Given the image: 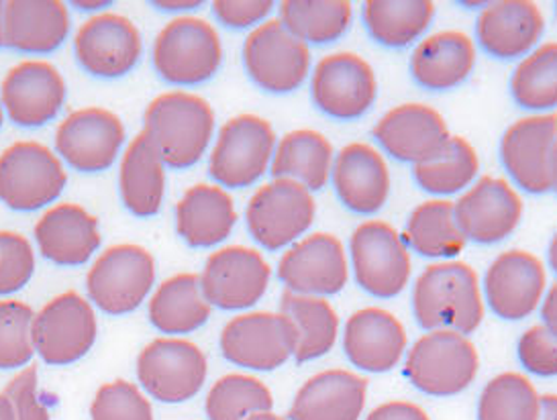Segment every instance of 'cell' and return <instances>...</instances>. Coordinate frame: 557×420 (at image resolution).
<instances>
[{"instance_id": "20", "label": "cell", "mask_w": 557, "mask_h": 420, "mask_svg": "<svg viewBox=\"0 0 557 420\" xmlns=\"http://www.w3.org/2000/svg\"><path fill=\"white\" fill-rule=\"evenodd\" d=\"M74 53L88 74L97 78H121L141 60L144 39L132 18L104 11L78 27Z\"/></svg>"}, {"instance_id": "28", "label": "cell", "mask_w": 557, "mask_h": 420, "mask_svg": "<svg viewBox=\"0 0 557 420\" xmlns=\"http://www.w3.org/2000/svg\"><path fill=\"white\" fill-rule=\"evenodd\" d=\"M475 44L468 33L447 29L423 37L410 53V76L431 92H447L470 78Z\"/></svg>"}, {"instance_id": "22", "label": "cell", "mask_w": 557, "mask_h": 420, "mask_svg": "<svg viewBox=\"0 0 557 420\" xmlns=\"http://www.w3.org/2000/svg\"><path fill=\"white\" fill-rule=\"evenodd\" d=\"M459 228L480 245L508 239L523 219V198L505 178L482 176L454 202Z\"/></svg>"}, {"instance_id": "23", "label": "cell", "mask_w": 557, "mask_h": 420, "mask_svg": "<svg viewBox=\"0 0 557 420\" xmlns=\"http://www.w3.org/2000/svg\"><path fill=\"white\" fill-rule=\"evenodd\" d=\"M372 137L394 160L417 165L435 158L449 141L451 133L433 107L405 102L380 116Z\"/></svg>"}, {"instance_id": "26", "label": "cell", "mask_w": 557, "mask_h": 420, "mask_svg": "<svg viewBox=\"0 0 557 420\" xmlns=\"http://www.w3.org/2000/svg\"><path fill=\"white\" fill-rule=\"evenodd\" d=\"M331 184L339 202L356 214L377 212L386 205L393 188L384 156L363 141L347 144L335 153Z\"/></svg>"}, {"instance_id": "46", "label": "cell", "mask_w": 557, "mask_h": 420, "mask_svg": "<svg viewBox=\"0 0 557 420\" xmlns=\"http://www.w3.org/2000/svg\"><path fill=\"white\" fill-rule=\"evenodd\" d=\"M517 356L524 370L540 378L557 375V337L545 324H533L517 343Z\"/></svg>"}, {"instance_id": "3", "label": "cell", "mask_w": 557, "mask_h": 420, "mask_svg": "<svg viewBox=\"0 0 557 420\" xmlns=\"http://www.w3.org/2000/svg\"><path fill=\"white\" fill-rule=\"evenodd\" d=\"M480 356L468 335L458 331H426L405 356V375L426 396L447 398L474 384Z\"/></svg>"}, {"instance_id": "55", "label": "cell", "mask_w": 557, "mask_h": 420, "mask_svg": "<svg viewBox=\"0 0 557 420\" xmlns=\"http://www.w3.org/2000/svg\"><path fill=\"white\" fill-rule=\"evenodd\" d=\"M0 420H15L13 408L9 405V400L0 394Z\"/></svg>"}, {"instance_id": "43", "label": "cell", "mask_w": 557, "mask_h": 420, "mask_svg": "<svg viewBox=\"0 0 557 420\" xmlns=\"http://www.w3.org/2000/svg\"><path fill=\"white\" fill-rule=\"evenodd\" d=\"M34 319L29 305L0 300V370H23L34 359Z\"/></svg>"}, {"instance_id": "38", "label": "cell", "mask_w": 557, "mask_h": 420, "mask_svg": "<svg viewBox=\"0 0 557 420\" xmlns=\"http://www.w3.org/2000/svg\"><path fill=\"white\" fill-rule=\"evenodd\" d=\"M280 21L307 46H329L342 39L354 23L349 0H284Z\"/></svg>"}, {"instance_id": "39", "label": "cell", "mask_w": 557, "mask_h": 420, "mask_svg": "<svg viewBox=\"0 0 557 420\" xmlns=\"http://www.w3.org/2000/svg\"><path fill=\"white\" fill-rule=\"evenodd\" d=\"M480 174V158L474 146L451 135L442 151L423 163L412 165V178L421 190L433 196H454L466 193Z\"/></svg>"}, {"instance_id": "17", "label": "cell", "mask_w": 557, "mask_h": 420, "mask_svg": "<svg viewBox=\"0 0 557 420\" xmlns=\"http://www.w3.org/2000/svg\"><path fill=\"white\" fill-rule=\"evenodd\" d=\"M484 302L503 321H524L547 294L545 263L524 249L496 256L482 282Z\"/></svg>"}, {"instance_id": "21", "label": "cell", "mask_w": 557, "mask_h": 420, "mask_svg": "<svg viewBox=\"0 0 557 420\" xmlns=\"http://www.w3.org/2000/svg\"><path fill=\"white\" fill-rule=\"evenodd\" d=\"M0 102L18 127H44L66 102V81L46 60H23L2 78Z\"/></svg>"}, {"instance_id": "48", "label": "cell", "mask_w": 557, "mask_h": 420, "mask_svg": "<svg viewBox=\"0 0 557 420\" xmlns=\"http://www.w3.org/2000/svg\"><path fill=\"white\" fill-rule=\"evenodd\" d=\"M274 11L272 0H216L213 13L230 29L260 27Z\"/></svg>"}, {"instance_id": "37", "label": "cell", "mask_w": 557, "mask_h": 420, "mask_svg": "<svg viewBox=\"0 0 557 420\" xmlns=\"http://www.w3.org/2000/svg\"><path fill=\"white\" fill-rule=\"evenodd\" d=\"M368 35L384 48H409L421 41L435 18L431 0H368L361 7Z\"/></svg>"}, {"instance_id": "29", "label": "cell", "mask_w": 557, "mask_h": 420, "mask_svg": "<svg viewBox=\"0 0 557 420\" xmlns=\"http://www.w3.org/2000/svg\"><path fill=\"white\" fill-rule=\"evenodd\" d=\"M368 400V380L349 370L311 375L290 406V420H360Z\"/></svg>"}, {"instance_id": "7", "label": "cell", "mask_w": 557, "mask_h": 420, "mask_svg": "<svg viewBox=\"0 0 557 420\" xmlns=\"http://www.w3.org/2000/svg\"><path fill=\"white\" fill-rule=\"evenodd\" d=\"M153 284V256L135 243H119L104 249L86 274L90 302L115 317L129 314L141 307Z\"/></svg>"}, {"instance_id": "40", "label": "cell", "mask_w": 557, "mask_h": 420, "mask_svg": "<svg viewBox=\"0 0 557 420\" xmlns=\"http://www.w3.org/2000/svg\"><path fill=\"white\" fill-rule=\"evenodd\" d=\"M510 97L531 113L556 111L557 41L541 44L517 64L510 76Z\"/></svg>"}, {"instance_id": "4", "label": "cell", "mask_w": 557, "mask_h": 420, "mask_svg": "<svg viewBox=\"0 0 557 420\" xmlns=\"http://www.w3.org/2000/svg\"><path fill=\"white\" fill-rule=\"evenodd\" d=\"M156 72L170 84L197 86L211 81L223 64V44L213 25L200 16L172 18L151 49Z\"/></svg>"}, {"instance_id": "11", "label": "cell", "mask_w": 557, "mask_h": 420, "mask_svg": "<svg viewBox=\"0 0 557 420\" xmlns=\"http://www.w3.org/2000/svg\"><path fill=\"white\" fill-rule=\"evenodd\" d=\"M219 345L223 357L242 370L274 372L295 357L296 329L280 310H253L233 317Z\"/></svg>"}, {"instance_id": "9", "label": "cell", "mask_w": 557, "mask_h": 420, "mask_svg": "<svg viewBox=\"0 0 557 420\" xmlns=\"http://www.w3.org/2000/svg\"><path fill=\"white\" fill-rule=\"evenodd\" d=\"M317 217L311 190L295 180L274 178L260 186L246 209L247 231L268 251L288 249L307 235Z\"/></svg>"}, {"instance_id": "24", "label": "cell", "mask_w": 557, "mask_h": 420, "mask_svg": "<svg viewBox=\"0 0 557 420\" xmlns=\"http://www.w3.org/2000/svg\"><path fill=\"white\" fill-rule=\"evenodd\" d=\"M407 345L405 324L384 308H360L344 326L345 357L361 372H393L407 356Z\"/></svg>"}, {"instance_id": "8", "label": "cell", "mask_w": 557, "mask_h": 420, "mask_svg": "<svg viewBox=\"0 0 557 420\" xmlns=\"http://www.w3.org/2000/svg\"><path fill=\"white\" fill-rule=\"evenodd\" d=\"M349 263L361 291L388 300L409 286L412 259L403 235L386 221H366L349 239Z\"/></svg>"}, {"instance_id": "5", "label": "cell", "mask_w": 557, "mask_h": 420, "mask_svg": "<svg viewBox=\"0 0 557 420\" xmlns=\"http://www.w3.org/2000/svg\"><path fill=\"white\" fill-rule=\"evenodd\" d=\"M276 144L270 121L258 114H237L219 129L209 156V174L223 188H249L268 174Z\"/></svg>"}, {"instance_id": "15", "label": "cell", "mask_w": 557, "mask_h": 420, "mask_svg": "<svg viewBox=\"0 0 557 420\" xmlns=\"http://www.w3.org/2000/svg\"><path fill=\"white\" fill-rule=\"evenodd\" d=\"M557 113L529 114L515 121L500 139V162L527 195H545L554 184Z\"/></svg>"}, {"instance_id": "27", "label": "cell", "mask_w": 557, "mask_h": 420, "mask_svg": "<svg viewBox=\"0 0 557 420\" xmlns=\"http://www.w3.org/2000/svg\"><path fill=\"white\" fill-rule=\"evenodd\" d=\"M34 237L44 258L67 268L86 263L102 242L97 217L76 202L46 210L35 223Z\"/></svg>"}, {"instance_id": "12", "label": "cell", "mask_w": 557, "mask_h": 420, "mask_svg": "<svg viewBox=\"0 0 557 420\" xmlns=\"http://www.w3.org/2000/svg\"><path fill=\"white\" fill-rule=\"evenodd\" d=\"M209 361L193 341L158 337L137 357L139 384L164 405H182L195 398L207 382Z\"/></svg>"}, {"instance_id": "13", "label": "cell", "mask_w": 557, "mask_h": 420, "mask_svg": "<svg viewBox=\"0 0 557 420\" xmlns=\"http://www.w3.org/2000/svg\"><path fill=\"white\" fill-rule=\"evenodd\" d=\"M97 335L95 308L81 292H62L35 312V354L50 366L76 363L95 347Z\"/></svg>"}, {"instance_id": "36", "label": "cell", "mask_w": 557, "mask_h": 420, "mask_svg": "<svg viewBox=\"0 0 557 420\" xmlns=\"http://www.w3.org/2000/svg\"><path fill=\"white\" fill-rule=\"evenodd\" d=\"M280 312L295 324L298 363L325 357L335 347L339 337V314L327 298L286 291L280 298Z\"/></svg>"}, {"instance_id": "35", "label": "cell", "mask_w": 557, "mask_h": 420, "mask_svg": "<svg viewBox=\"0 0 557 420\" xmlns=\"http://www.w3.org/2000/svg\"><path fill=\"white\" fill-rule=\"evenodd\" d=\"M403 239L417 256L443 261L458 258L468 245L456 219V207L447 198H431L414 207Z\"/></svg>"}, {"instance_id": "56", "label": "cell", "mask_w": 557, "mask_h": 420, "mask_svg": "<svg viewBox=\"0 0 557 420\" xmlns=\"http://www.w3.org/2000/svg\"><path fill=\"white\" fill-rule=\"evenodd\" d=\"M247 420H288L284 419V417H278V415H274L272 410H268V412H258V415H251Z\"/></svg>"}, {"instance_id": "60", "label": "cell", "mask_w": 557, "mask_h": 420, "mask_svg": "<svg viewBox=\"0 0 557 420\" xmlns=\"http://www.w3.org/2000/svg\"><path fill=\"white\" fill-rule=\"evenodd\" d=\"M556 9H557V4H556ZM556 13H557V11H556Z\"/></svg>"}, {"instance_id": "42", "label": "cell", "mask_w": 557, "mask_h": 420, "mask_svg": "<svg viewBox=\"0 0 557 420\" xmlns=\"http://www.w3.org/2000/svg\"><path fill=\"white\" fill-rule=\"evenodd\" d=\"M541 396L519 372L494 375L478 400V420H540Z\"/></svg>"}, {"instance_id": "32", "label": "cell", "mask_w": 557, "mask_h": 420, "mask_svg": "<svg viewBox=\"0 0 557 420\" xmlns=\"http://www.w3.org/2000/svg\"><path fill=\"white\" fill-rule=\"evenodd\" d=\"M119 193L135 217H153L164 205L165 163L146 131H139L119 165Z\"/></svg>"}, {"instance_id": "2", "label": "cell", "mask_w": 557, "mask_h": 420, "mask_svg": "<svg viewBox=\"0 0 557 420\" xmlns=\"http://www.w3.org/2000/svg\"><path fill=\"white\" fill-rule=\"evenodd\" d=\"M144 131L158 147L165 165L174 170L193 168L205 158L213 141V107L193 92H164L149 102Z\"/></svg>"}, {"instance_id": "6", "label": "cell", "mask_w": 557, "mask_h": 420, "mask_svg": "<svg viewBox=\"0 0 557 420\" xmlns=\"http://www.w3.org/2000/svg\"><path fill=\"white\" fill-rule=\"evenodd\" d=\"M66 182L60 156L39 141H15L0 153V202L11 210L29 212L50 207Z\"/></svg>"}, {"instance_id": "59", "label": "cell", "mask_w": 557, "mask_h": 420, "mask_svg": "<svg viewBox=\"0 0 557 420\" xmlns=\"http://www.w3.org/2000/svg\"><path fill=\"white\" fill-rule=\"evenodd\" d=\"M2 123H4V109H2V102H0V127H2Z\"/></svg>"}, {"instance_id": "45", "label": "cell", "mask_w": 557, "mask_h": 420, "mask_svg": "<svg viewBox=\"0 0 557 420\" xmlns=\"http://www.w3.org/2000/svg\"><path fill=\"white\" fill-rule=\"evenodd\" d=\"M34 272L32 242L15 231H0V296L23 291L34 277Z\"/></svg>"}, {"instance_id": "34", "label": "cell", "mask_w": 557, "mask_h": 420, "mask_svg": "<svg viewBox=\"0 0 557 420\" xmlns=\"http://www.w3.org/2000/svg\"><path fill=\"white\" fill-rule=\"evenodd\" d=\"M333 162L335 149L323 133L296 129L276 144L270 174L274 178L295 180L307 190L319 193L331 182Z\"/></svg>"}, {"instance_id": "33", "label": "cell", "mask_w": 557, "mask_h": 420, "mask_svg": "<svg viewBox=\"0 0 557 420\" xmlns=\"http://www.w3.org/2000/svg\"><path fill=\"white\" fill-rule=\"evenodd\" d=\"M213 307L205 298L200 275H170L149 298L148 317L164 335H188L209 321Z\"/></svg>"}, {"instance_id": "47", "label": "cell", "mask_w": 557, "mask_h": 420, "mask_svg": "<svg viewBox=\"0 0 557 420\" xmlns=\"http://www.w3.org/2000/svg\"><path fill=\"white\" fill-rule=\"evenodd\" d=\"M2 396L13 408L15 420H50L48 408L37 398V368L27 366L13 375Z\"/></svg>"}, {"instance_id": "53", "label": "cell", "mask_w": 557, "mask_h": 420, "mask_svg": "<svg viewBox=\"0 0 557 420\" xmlns=\"http://www.w3.org/2000/svg\"><path fill=\"white\" fill-rule=\"evenodd\" d=\"M111 0H95V2H84V0H76L74 7L86 11V13H95V11H104V9H111Z\"/></svg>"}, {"instance_id": "31", "label": "cell", "mask_w": 557, "mask_h": 420, "mask_svg": "<svg viewBox=\"0 0 557 420\" xmlns=\"http://www.w3.org/2000/svg\"><path fill=\"white\" fill-rule=\"evenodd\" d=\"M237 223L230 193L216 184H195L176 205V231L190 247H213L225 242Z\"/></svg>"}, {"instance_id": "14", "label": "cell", "mask_w": 557, "mask_h": 420, "mask_svg": "<svg viewBox=\"0 0 557 420\" xmlns=\"http://www.w3.org/2000/svg\"><path fill=\"white\" fill-rule=\"evenodd\" d=\"M376 97V72L358 53H329L312 70V102L321 113L331 119H360L374 107Z\"/></svg>"}, {"instance_id": "16", "label": "cell", "mask_w": 557, "mask_h": 420, "mask_svg": "<svg viewBox=\"0 0 557 420\" xmlns=\"http://www.w3.org/2000/svg\"><path fill=\"white\" fill-rule=\"evenodd\" d=\"M272 268L262 254L246 245H227L209 256L200 286L211 307L246 310L256 307L270 286Z\"/></svg>"}, {"instance_id": "18", "label": "cell", "mask_w": 557, "mask_h": 420, "mask_svg": "<svg viewBox=\"0 0 557 420\" xmlns=\"http://www.w3.org/2000/svg\"><path fill=\"white\" fill-rule=\"evenodd\" d=\"M276 272L286 291L327 298L347 286L349 258L339 237L311 233L284 251Z\"/></svg>"}, {"instance_id": "52", "label": "cell", "mask_w": 557, "mask_h": 420, "mask_svg": "<svg viewBox=\"0 0 557 420\" xmlns=\"http://www.w3.org/2000/svg\"><path fill=\"white\" fill-rule=\"evenodd\" d=\"M540 420H557V394L541 396Z\"/></svg>"}, {"instance_id": "10", "label": "cell", "mask_w": 557, "mask_h": 420, "mask_svg": "<svg viewBox=\"0 0 557 420\" xmlns=\"http://www.w3.org/2000/svg\"><path fill=\"white\" fill-rule=\"evenodd\" d=\"M244 65L251 82L270 95H290L311 74V49L280 18L251 29L244 44Z\"/></svg>"}, {"instance_id": "1", "label": "cell", "mask_w": 557, "mask_h": 420, "mask_svg": "<svg viewBox=\"0 0 557 420\" xmlns=\"http://www.w3.org/2000/svg\"><path fill=\"white\" fill-rule=\"evenodd\" d=\"M486 302L474 268L466 261L426 265L412 286V314L425 331L472 335L484 321Z\"/></svg>"}, {"instance_id": "58", "label": "cell", "mask_w": 557, "mask_h": 420, "mask_svg": "<svg viewBox=\"0 0 557 420\" xmlns=\"http://www.w3.org/2000/svg\"><path fill=\"white\" fill-rule=\"evenodd\" d=\"M552 190L557 195V156H556V165H554V184H552Z\"/></svg>"}, {"instance_id": "44", "label": "cell", "mask_w": 557, "mask_h": 420, "mask_svg": "<svg viewBox=\"0 0 557 420\" xmlns=\"http://www.w3.org/2000/svg\"><path fill=\"white\" fill-rule=\"evenodd\" d=\"M92 420H153V408L144 392L127 380L102 384L90 405Z\"/></svg>"}, {"instance_id": "19", "label": "cell", "mask_w": 557, "mask_h": 420, "mask_svg": "<svg viewBox=\"0 0 557 420\" xmlns=\"http://www.w3.org/2000/svg\"><path fill=\"white\" fill-rule=\"evenodd\" d=\"M123 121L102 107H84L55 129V151L83 174H100L115 163L125 144Z\"/></svg>"}, {"instance_id": "54", "label": "cell", "mask_w": 557, "mask_h": 420, "mask_svg": "<svg viewBox=\"0 0 557 420\" xmlns=\"http://www.w3.org/2000/svg\"><path fill=\"white\" fill-rule=\"evenodd\" d=\"M547 261H549V268H552V272L557 277V233L554 235L552 243H549V247H547Z\"/></svg>"}, {"instance_id": "51", "label": "cell", "mask_w": 557, "mask_h": 420, "mask_svg": "<svg viewBox=\"0 0 557 420\" xmlns=\"http://www.w3.org/2000/svg\"><path fill=\"white\" fill-rule=\"evenodd\" d=\"M202 2L200 0H186V2H181V0H158V2H153V7L156 9H160V11H165V13H182V11H195L198 9Z\"/></svg>"}, {"instance_id": "49", "label": "cell", "mask_w": 557, "mask_h": 420, "mask_svg": "<svg viewBox=\"0 0 557 420\" xmlns=\"http://www.w3.org/2000/svg\"><path fill=\"white\" fill-rule=\"evenodd\" d=\"M366 420H431L425 410L407 400H391L376 406Z\"/></svg>"}, {"instance_id": "25", "label": "cell", "mask_w": 557, "mask_h": 420, "mask_svg": "<svg viewBox=\"0 0 557 420\" xmlns=\"http://www.w3.org/2000/svg\"><path fill=\"white\" fill-rule=\"evenodd\" d=\"M545 32V18L531 0H498L482 7L475 21V41L492 58L523 60Z\"/></svg>"}, {"instance_id": "50", "label": "cell", "mask_w": 557, "mask_h": 420, "mask_svg": "<svg viewBox=\"0 0 557 420\" xmlns=\"http://www.w3.org/2000/svg\"><path fill=\"white\" fill-rule=\"evenodd\" d=\"M541 319H543V324L557 337V282L547 288V294L541 302Z\"/></svg>"}, {"instance_id": "41", "label": "cell", "mask_w": 557, "mask_h": 420, "mask_svg": "<svg viewBox=\"0 0 557 420\" xmlns=\"http://www.w3.org/2000/svg\"><path fill=\"white\" fill-rule=\"evenodd\" d=\"M274 406L270 388L249 373H225L214 382L205 410L209 420H247L251 415L268 412Z\"/></svg>"}, {"instance_id": "57", "label": "cell", "mask_w": 557, "mask_h": 420, "mask_svg": "<svg viewBox=\"0 0 557 420\" xmlns=\"http://www.w3.org/2000/svg\"><path fill=\"white\" fill-rule=\"evenodd\" d=\"M4 46V2L0 0V48Z\"/></svg>"}, {"instance_id": "30", "label": "cell", "mask_w": 557, "mask_h": 420, "mask_svg": "<svg viewBox=\"0 0 557 420\" xmlns=\"http://www.w3.org/2000/svg\"><path fill=\"white\" fill-rule=\"evenodd\" d=\"M70 11L62 0L4 2V46L21 53H51L66 41Z\"/></svg>"}]
</instances>
